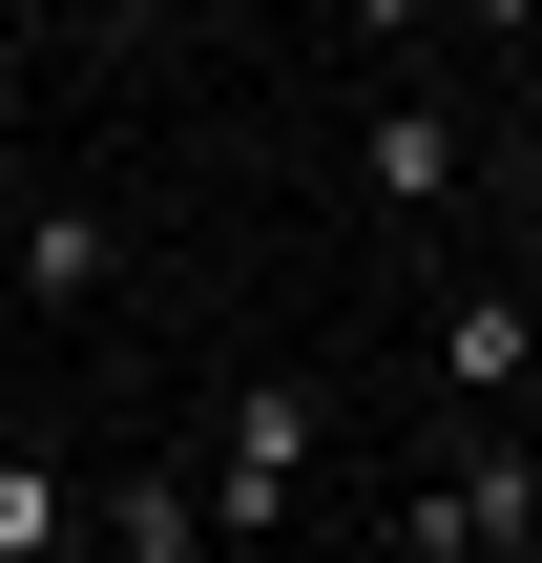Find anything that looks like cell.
Instances as JSON below:
<instances>
[{"label":"cell","instance_id":"6da1fadb","mask_svg":"<svg viewBox=\"0 0 542 563\" xmlns=\"http://www.w3.org/2000/svg\"><path fill=\"white\" fill-rule=\"evenodd\" d=\"M313 460H334L313 376H230V418H209V522H230V543H272V522L313 501Z\"/></svg>","mask_w":542,"mask_h":563},{"label":"cell","instance_id":"7a4b0ae2","mask_svg":"<svg viewBox=\"0 0 542 563\" xmlns=\"http://www.w3.org/2000/svg\"><path fill=\"white\" fill-rule=\"evenodd\" d=\"M397 543H418V563H501V543H542V460L501 439V460H460V481H418V501H397Z\"/></svg>","mask_w":542,"mask_h":563},{"label":"cell","instance_id":"3957f363","mask_svg":"<svg viewBox=\"0 0 542 563\" xmlns=\"http://www.w3.org/2000/svg\"><path fill=\"white\" fill-rule=\"evenodd\" d=\"M0 272H21V313H84V292H104V272H125V209H84V188H42V209H21V251H0Z\"/></svg>","mask_w":542,"mask_h":563},{"label":"cell","instance_id":"277c9868","mask_svg":"<svg viewBox=\"0 0 542 563\" xmlns=\"http://www.w3.org/2000/svg\"><path fill=\"white\" fill-rule=\"evenodd\" d=\"M84 543H104V563H188V543H230V522H209V460H167V481H104V501H84Z\"/></svg>","mask_w":542,"mask_h":563},{"label":"cell","instance_id":"5b68a950","mask_svg":"<svg viewBox=\"0 0 542 563\" xmlns=\"http://www.w3.org/2000/svg\"><path fill=\"white\" fill-rule=\"evenodd\" d=\"M439 376H460V397H522L542 376V272L522 292H439Z\"/></svg>","mask_w":542,"mask_h":563},{"label":"cell","instance_id":"8992f818","mask_svg":"<svg viewBox=\"0 0 542 563\" xmlns=\"http://www.w3.org/2000/svg\"><path fill=\"white\" fill-rule=\"evenodd\" d=\"M355 188H376V209H439V188H480V146H460L439 104H376V146H355Z\"/></svg>","mask_w":542,"mask_h":563},{"label":"cell","instance_id":"52a82bcc","mask_svg":"<svg viewBox=\"0 0 542 563\" xmlns=\"http://www.w3.org/2000/svg\"><path fill=\"white\" fill-rule=\"evenodd\" d=\"M63 543H84V481L42 439H0V563H63Z\"/></svg>","mask_w":542,"mask_h":563},{"label":"cell","instance_id":"ba28073f","mask_svg":"<svg viewBox=\"0 0 542 563\" xmlns=\"http://www.w3.org/2000/svg\"><path fill=\"white\" fill-rule=\"evenodd\" d=\"M334 21H355V42H418V21H439V0H334Z\"/></svg>","mask_w":542,"mask_h":563},{"label":"cell","instance_id":"9c48e42d","mask_svg":"<svg viewBox=\"0 0 542 563\" xmlns=\"http://www.w3.org/2000/svg\"><path fill=\"white\" fill-rule=\"evenodd\" d=\"M501 230H522V272H542V167H501Z\"/></svg>","mask_w":542,"mask_h":563},{"label":"cell","instance_id":"30bf717a","mask_svg":"<svg viewBox=\"0 0 542 563\" xmlns=\"http://www.w3.org/2000/svg\"><path fill=\"white\" fill-rule=\"evenodd\" d=\"M63 21H84V42H146V0H63Z\"/></svg>","mask_w":542,"mask_h":563},{"label":"cell","instance_id":"8fae6325","mask_svg":"<svg viewBox=\"0 0 542 563\" xmlns=\"http://www.w3.org/2000/svg\"><path fill=\"white\" fill-rule=\"evenodd\" d=\"M0 104H21V21H0Z\"/></svg>","mask_w":542,"mask_h":563},{"label":"cell","instance_id":"7c38bea8","mask_svg":"<svg viewBox=\"0 0 542 563\" xmlns=\"http://www.w3.org/2000/svg\"><path fill=\"white\" fill-rule=\"evenodd\" d=\"M460 21H542V0H460Z\"/></svg>","mask_w":542,"mask_h":563},{"label":"cell","instance_id":"4fadbf2b","mask_svg":"<svg viewBox=\"0 0 542 563\" xmlns=\"http://www.w3.org/2000/svg\"><path fill=\"white\" fill-rule=\"evenodd\" d=\"M522 397H542V376H522Z\"/></svg>","mask_w":542,"mask_h":563}]
</instances>
